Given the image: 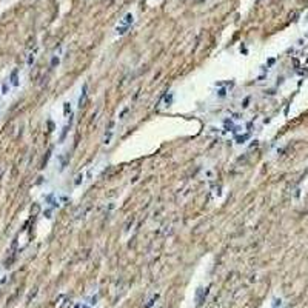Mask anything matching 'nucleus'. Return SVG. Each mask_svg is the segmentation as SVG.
<instances>
[{"mask_svg": "<svg viewBox=\"0 0 308 308\" xmlns=\"http://www.w3.org/2000/svg\"><path fill=\"white\" fill-rule=\"evenodd\" d=\"M133 23H134V14H133V13H127L123 17L120 18L119 25L116 26V34H117V36H123L128 29L131 28Z\"/></svg>", "mask_w": 308, "mask_h": 308, "instance_id": "1", "label": "nucleus"}, {"mask_svg": "<svg viewBox=\"0 0 308 308\" xmlns=\"http://www.w3.org/2000/svg\"><path fill=\"white\" fill-rule=\"evenodd\" d=\"M114 134H116V120H111L108 128H107V131H105V136H103V145L108 146L111 144Z\"/></svg>", "mask_w": 308, "mask_h": 308, "instance_id": "2", "label": "nucleus"}, {"mask_svg": "<svg viewBox=\"0 0 308 308\" xmlns=\"http://www.w3.org/2000/svg\"><path fill=\"white\" fill-rule=\"evenodd\" d=\"M60 60H62V46H59V48H55L53 55H51V62H50V66L55 70L59 65H60Z\"/></svg>", "mask_w": 308, "mask_h": 308, "instance_id": "3", "label": "nucleus"}, {"mask_svg": "<svg viewBox=\"0 0 308 308\" xmlns=\"http://www.w3.org/2000/svg\"><path fill=\"white\" fill-rule=\"evenodd\" d=\"M9 85L11 86H14V88H17L18 85H20V82H18V70H13L11 71V76H9Z\"/></svg>", "mask_w": 308, "mask_h": 308, "instance_id": "4", "label": "nucleus"}, {"mask_svg": "<svg viewBox=\"0 0 308 308\" xmlns=\"http://www.w3.org/2000/svg\"><path fill=\"white\" fill-rule=\"evenodd\" d=\"M86 83L83 85V88L80 90V96H79V102H77V107L79 108H82L83 107V103H85V100H86Z\"/></svg>", "mask_w": 308, "mask_h": 308, "instance_id": "5", "label": "nucleus"}, {"mask_svg": "<svg viewBox=\"0 0 308 308\" xmlns=\"http://www.w3.org/2000/svg\"><path fill=\"white\" fill-rule=\"evenodd\" d=\"M36 54H37V48L33 51V53H29V54H28V62H26V63H28V66H31V65L34 63V60H36Z\"/></svg>", "mask_w": 308, "mask_h": 308, "instance_id": "6", "label": "nucleus"}, {"mask_svg": "<svg viewBox=\"0 0 308 308\" xmlns=\"http://www.w3.org/2000/svg\"><path fill=\"white\" fill-rule=\"evenodd\" d=\"M9 88H11L9 82H5V83L2 85V90H0V91H2V94H3V96H6V94L9 92Z\"/></svg>", "mask_w": 308, "mask_h": 308, "instance_id": "7", "label": "nucleus"}, {"mask_svg": "<svg viewBox=\"0 0 308 308\" xmlns=\"http://www.w3.org/2000/svg\"><path fill=\"white\" fill-rule=\"evenodd\" d=\"M83 176H85L83 173H79V174H77V177H76V180H74V185H76V186H79V185L83 182Z\"/></svg>", "mask_w": 308, "mask_h": 308, "instance_id": "8", "label": "nucleus"}]
</instances>
